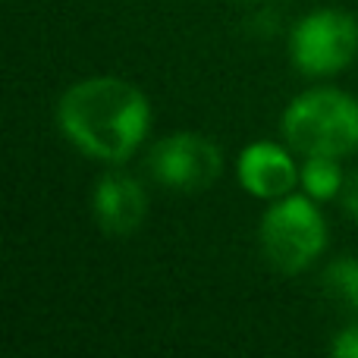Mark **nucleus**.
Here are the masks:
<instances>
[{"label": "nucleus", "instance_id": "1", "mask_svg": "<svg viewBox=\"0 0 358 358\" xmlns=\"http://www.w3.org/2000/svg\"><path fill=\"white\" fill-rule=\"evenodd\" d=\"M57 123L82 155L104 164H123L148 138L151 104L120 76H88L63 92Z\"/></svg>", "mask_w": 358, "mask_h": 358}, {"label": "nucleus", "instance_id": "2", "mask_svg": "<svg viewBox=\"0 0 358 358\" xmlns=\"http://www.w3.org/2000/svg\"><path fill=\"white\" fill-rule=\"evenodd\" d=\"M283 136L305 157L352 155L358 151V101L340 88H308L286 107Z\"/></svg>", "mask_w": 358, "mask_h": 358}, {"label": "nucleus", "instance_id": "3", "mask_svg": "<svg viewBox=\"0 0 358 358\" xmlns=\"http://www.w3.org/2000/svg\"><path fill=\"white\" fill-rule=\"evenodd\" d=\"M261 252L280 273H302L327 248V220L311 195H283L261 217Z\"/></svg>", "mask_w": 358, "mask_h": 358}, {"label": "nucleus", "instance_id": "4", "mask_svg": "<svg viewBox=\"0 0 358 358\" xmlns=\"http://www.w3.org/2000/svg\"><path fill=\"white\" fill-rule=\"evenodd\" d=\"M358 54V19L343 10H315L296 22L289 35L292 66L305 76H334Z\"/></svg>", "mask_w": 358, "mask_h": 358}, {"label": "nucleus", "instance_id": "5", "mask_svg": "<svg viewBox=\"0 0 358 358\" xmlns=\"http://www.w3.org/2000/svg\"><path fill=\"white\" fill-rule=\"evenodd\" d=\"M151 173L161 185L176 192H204L220 179L223 155L208 136L173 132L151 148Z\"/></svg>", "mask_w": 358, "mask_h": 358}, {"label": "nucleus", "instance_id": "6", "mask_svg": "<svg viewBox=\"0 0 358 358\" xmlns=\"http://www.w3.org/2000/svg\"><path fill=\"white\" fill-rule=\"evenodd\" d=\"M92 214L94 223L113 239L132 236L145 223L148 214V195L142 182L126 173H104L92 192Z\"/></svg>", "mask_w": 358, "mask_h": 358}, {"label": "nucleus", "instance_id": "7", "mask_svg": "<svg viewBox=\"0 0 358 358\" xmlns=\"http://www.w3.org/2000/svg\"><path fill=\"white\" fill-rule=\"evenodd\" d=\"M236 173H239V182L248 195L277 201V198L289 195L302 170L292 161L289 151L280 148L277 142H252L242 148Z\"/></svg>", "mask_w": 358, "mask_h": 358}, {"label": "nucleus", "instance_id": "8", "mask_svg": "<svg viewBox=\"0 0 358 358\" xmlns=\"http://www.w3.org/2000/svg\"><path fill=\"white\" fill-rule=\"evenodd\" d=\"M299 182H302L305 195H311L315 201H327V198H336L343 192L346 173L340 167V157L308 155L302 164V173H299Z\"/></svg>", "mask_w": 358, "mask_h": 358}, {"label": "nucleus", "instance_id": "9", "mask_svg": "<svg viewBox=\"0 0 358 358\" xmlns=\"http://www.w3.org/2000/svg\"><path fill=\"white\" fill-rule=\"evenodd\" d=\"M327 292L358 315V258H336L324 273Z\"/></svg>", "mask_w": 358, "mask_h": 358}, {"label": "nucleus", "instance_id": "10", "mask_svg": "<svg viewBox=\"0 0 358 358\" xmlns=\"http://www.w3.org/2000/svg\"><path fill=\"white\" fill-rule=\"evenodd\" d=\"M330 352L336 358H358V324L336 334V340L330 343Z\"/></svg>", "mask_w": 358, "mask_h": 358}, {"label": "nucleus", "instance_id": "11", "mask_svg": "<svg viewBox=\"0 0 358 358\" xmlns=\"http://www.w3.org/2000/svg\"><path fill=\"white\" fill-rule=\"evenodd\" d=\"M340 201H343V210H346L349 217H355V220H358V167L346 176V182H343Z\"/></svg>", "mask_w": 358, "mask_h": 358}]
</instances>
